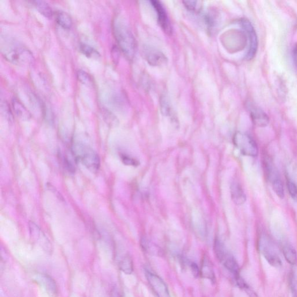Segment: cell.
Wrapping results in <instances>:
<instances>
[{"label":"cell","mask_w":297,"mask_h":297,"mask_svg":"<svg viewBox=\"0 0 297 297\" xmlns=\"http://www.w3.org/2000/svg\"><path fill=\"white\" fill-rule=\"evenodd\" d=\"M113 33L120 48L127 58L133 59L136 42L132 32L125 23L116 19L113 23Z\"/></svg>","instance_id":"cell-1"},{"label":"cell","mask_w":297,"mask_h":297,"mask_svg":"<svg viewBox=\"0 0 297 297\" xmlns=\"http://www.w3.org/2000/svg\"><path fill=\"white\" fill-rule=\"evenodd\" d=\"M72 152L76 159L81 162L90 171L95 173L99 170V157L90 146L81 143H75L72 146Z\"/></svg>","instance_id":"cell-2"},{"label":"cell","mask_w":297,"mask_h":297,"mask_svg":"<svg viewBox=\"0 0 297 297\" xmlns=\"http://www.w3.org/2000/svg\"><path fill=\"white\" fill-rule=\"evenodd\" d=\"M2 52L7 60L17 65L28 66L34 60L33 54L28 49L17 44L5 47Z\"/></svg>","instance_id":"cell-3"},{"label":"cell","mask_w":297,"mask_h":297,"mask_svg":"<svg viewBox=\"0 0 297 297\" xmlns=\"http://www.w3.org/2000/svg\"><path fill=\"white\" fill-rule=\"evenodd\" d=\"M214 250L218 260L233 275L235 280L236 281L241 279L240 268L236 260L218 239H216L215 241Z\"/></svg>","instance_id":"cell-4"},{"label":"cell","mask_w":297,"mask_h":297,"mask_svg":"<svg viewBox=\"0 0 297 297\" xmlns=\"http://www.w3.org/2000/svg\"><path fill=\"white\" fill-rule=\"evenodd\" d=\"M233 141L235 146L240 150L243 155L253 157L257 156V145L256 141L249 135L237 132L234 135Z\"/></svg>","instance_id":"cell-5"},{"label":"cell","mask_w":297,"mask_h":297,"mask_svg":"<svg viewBox=\"0 0 297 297\" xmlns=\"http://www.w3.org/2000/svg\"><path fill=\"white\" fill-rule=\"evenodd\" d=\"M266 175L271 183L273 190L280 199L284 198V190L280 173L271 160L267 158L264 160Z\"/></svg>","instance_id":"cell-6"},{"label":"cell","mask_w":297,"mask_h":297,"mask_svg":"<svg viewBox=\"0 0 297 297\" xmlns=\"http://www.w3.org/2000/svg\"><path fill=\"white\" fill-rule=\"evenodd\" d=\"M259 249L262 256L270 265L277 268L281 267L282 265L275 247L268 238L264 237L261 238L259 243Z\"/></svg>","instance_id":"cell-7"},{"label":"cell","mask_w":297,"mask_h":297,"mask_svg":"<svg viewBox=\"0 0 297 297\" xmlns=\"http://www.w3.org/2000/svg\"><path fill=\"white\" fill-rule=\"evenodd\" d=\"M241 25L248 40V49L246 53V59L252 60L255 56L258 49V39L256 30L248 19H241Z\"/></svg>","instance_id":"cell-8"},{"label":"cell","mask_w":297,"mask_h":297,"mask_svg":"<svg viewBox=\"0 0 297 297\" xmlns=\"http://www.w3.org/2000/svg\"><path fill=\"white\" fill-rule=\"evenodd\" d=\"M146 277L157 297H171L166 284L159 276L147 271L146 272Z\"/></svg>","instance_id":"cell-9"},{"label":"cell","mask_w":297,"mask_h":297,"mask_svg":"<svg viewBox=\"0 0 297 297\" xmlns=\"http://www.w3.org/2000/svg\"><path fill=\"white\" fill-rule=\"evenodd\" d=\"M150 3L155 10L157 15V20L161 28L168 34L171 33V28L169 25L166 11L161 3L158 1H151Z\"/></svg>","instance_id":"cell-10"},{"label":"cell","mask_w":297,"mask_h":297,"mask_svg":"<svg viewBox=\"0 0 297 297\" xmlns=\"http://www.w3.org/2000/svg\"><path fill=\"white\" fill-rule=\"evenodd\" d=\"M144 55L148 63L152 66H160L167 61L164 54L157 50L145 47L144 49Z\"/></svg>","instance_id":"cell-11"},{"label":"cell","mask_w":297,"mask_h":297,"mask_svg":"<svg viewBox=\"0 0 297 297\" xmlns=\"http://www.w3.org/2000/svg\"><path fill=\"white\" fill-rule=\"evenodd\" d=\"M29 229L31 236L34 240L37 241L46 250L48 251L51 248V244H50L48 239L36 223L30 222Z\"/></svg>","instance_id":"cell-12"},{"label":"cell","mask_w":297,"mask_h":297,"mask_svg":"<svg viewBox=\"0 0 297 297\" xmlns=\"http://www.w3.org/2000/svg\"><path fill=\"white\" fill-rule=\"evenodd\" d=\"M250 111L254 125L258 127H265L268 125L269 117L260 108L252 106L250 107Z\"/></svg>","instance_id":"cell-13"},{"label":"cell","mask_w":297,"mask_h":297,"mask_svg":"<svg viewBox=\"0 0 297 297\" xmlns=\"http://www.w3.org/2000/svg\"><path fill=\"white\" fill-rule=\"evenodd\" d=\"M35 279L50 294L55 295L57 292L56 282L51 276L46 274H40L36 276Z\"/></svg>","instance_id":"cell-14"},{"label":"cell","mask_w":297,"mask_h":297,"mask_svg":"<svg viewBox=\"0 0 297 297\" xmlns=\"http://www.w3.org/2000/svg\"><path fill=\"white\" fill-rule=\"evenodd\" d=\"M230 194L233 202L236 205L241 206L246 202V196L240 184L233 182L231 184Z\"/></svg>","instance_id":"cell-15"},{"label":"cell","mask_w":297,"mask_h":297,"mask_svg":"<svg viewBox=\"0 0 297 297\" xmlns=\"http://www.w3.org/2000/svg\"><path fill=\"white\" fill-rule=\"evenodd\" d=\"M13 109L15 114L23 121H28L31 118V114L24 105L17 98H14L12 101Z\"/></svg>","instance_id":"cell-16"},{"label":"cell","mask_w":297,"mask_h":297,"mask_svg":"<svg viewBox=\"0 0 297 297\" xmlns=\"http://www.w3.org/2000/svg\"><path fill=\"white\" fill-rule=\"evenodd\" d=\"M56 21L57 24L65 29H70L72 28L73 22L70 15L63 11L56 13Z\"/></svg>","instance_id":"cell-17"},{"label":"cell","mask_w":297,"mask_h":297,"mask_svg":"<svg viewBox=\"0 0 297 297\" xmlns=\"http://www.w3.org/2000/svg\"><path fill=\"white\" fill-rule=\"evenodd\" d=\"M283 254L288 264L295 265L297 262L296 251L291 245H285L283 247Z\"/></svg>","instance_id":"cell-18"},{"label":"cell","mask_w":297,"mask_h":297,"mask_svg":"<svg viewBox=\"0 0 297 297\" xmlns=\"http://www.w3.org/2000/svg\"><path fill=\"white\" fill-rule=\"evenodd\" d=\"M33 3L37 10L45 18L50 19L52 17V10L47 3L44 1H35L33 2Z\"/></svg>","instance_id":"cell-19"},{"label":"cell","mask_w":297,"mask_h":297,"mask_svg":"<svg viewBox=\"0 0 297 297\" xmlns=\"http://www.w3.org/2000/svg\"><path fill=\"white\" fill-rule=\"evenodd\" d=\"M120 269L127 275H130L133 272V261L129 256H126L123 258L119 264Z\"/></svg>","instance_id":"cell-20"},{"label":"cell","mask_w":297,"mask_h":297,"mask_svg":"<svg viewBox=\"0 0 297 297\" xmlns=\"http://www.w3.org/2000/svg\"><path fill=\"white\" fill-rule=\"evenodd\" d=\"M202 275L206 278L214 279V275L213 268H212L210 262L207 260L204 261L202 268Z\"/></svg>","instance_id":"cell-21"},{"label":"cell","mask_w":297,"mask_h":297,"mask_svg":"<svg viewBox=\"0 0 297 297\" xmlns=\"http://www.w3.org/2000/svg\"><path fill=\"white\" fill-rule=\"evenodd\" d=\"M185 7L189 11L194 13H199L202 9L201 2L197 1H186L183 2Z\"/></svg>","instance_id":"cell-22"},{"label":"cell","mask_w":297,"mask_h":297,"mask_svg":"<svg viewBox=\"0 0 297 297\" xmlns=\"http://www.w3.org/2000/svg\"><path fill=\"white\" fill-rule=\"evenodd\" d=\"M80 49L84 55L87 57H92L95 55H97L98 52H96L93 48L90 47V46L82 44L80 46Z\"/></svg>","instance_id":"cell-23"},{"label":"cell","mask_w":297,"mask_h":297,"mask_svg":"<svg viewBox=\"0 0 297 297\" xmlns=\"http://www.w3.org/2000/svg\"><path fill=\"white\" fill-rule=\"evenodd\" d=\"M78 78L80 82L83 84L90 85L92 84V79L87 73L83 71H79Z\"/></svg>","instance_id":"cell-24"},{"label":"cell","mask_w":297,"mask_h":297,"mask_svg":"<svg viewBox=\"0 0 297 297\" xmlns=\"http://www.w3.org/2000/svg\"><path fill=\"white\" fill-rule=\"evenodd\" d=\"M121 159L123 163L127 165H131V166H138L140 163L136 159L134 158L127 156L125 155H121Z\"/></svg>","instance_id":"cell-25"},{"label":"cell","mask_w":297,"mask_h":297,"mask_svg":"<svg viewBox=\"0 0 297 297\" xmlns=\"http://www.w3.org/2000/svg\"><path fill=\"white\" fill-rule=\"evenodd\" d=\"M287 188L291 198L297 202V187L292 181H287Z\"/></svg>","instance_id":"cell-26"},{"label":"cell","mask_w":297,"mask_h":297,"mask_svg":"<svg viewBox=\"0 0 297 297\" xmlns=\"http://www.w3.org/2000/svg\"><path fill=\"white\" fill-rule=\"evenodd\" d=\"M290 287L292 297H297V279L294 276L290 277Z\"/></svg>","instance_id":"cell-27"},{"label":"cell","mask_w":297,"mask_h":297,"mask_svg":"<svg viewBox=\"0 0 297 297\" xmlns=\"http://www.w3.org/2000/svg\"><path fill=\"white\" fill-rule=\"evenodd\" d=\"M293 54H294V58L295 63L297 66V47L295 48L294 52H293Z\"/></svg>","instance_id":"cell-28"}]
</instances>
